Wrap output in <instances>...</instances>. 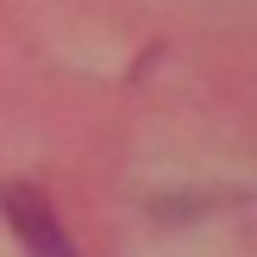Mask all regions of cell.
Wrapping results in <instances>:
<instances>
[{
  "mask_svg": "<svg viewBox=\"0 0 257 257\" xmlns=\"http://www.w3.org/2000/svg\"><path fill=\"white\" fill-rule=\"evenodd\" d=\"M0 213H7V226L25 238V251H32V257H75L69 232H63V220H57V207L44 201V188L7 182V188H0Z\"/></svg>",
  "mask_w": 257,
  "mask_h": 257,
  "instance_id": "obj_1",
  "label": "cell"
}]
</instances>
